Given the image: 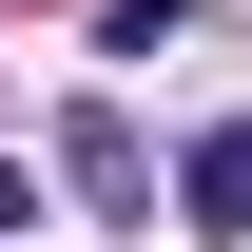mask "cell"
Returning <instances> with one entry per match:
<instances>
[{"mask_svg":"<svg viewBox=\"0 0 252 252\" xmlns=\"http://www.w3.org/2000/svg\"><path fill=\"white\" fill-rule=\"evenodd\" d=\"M59 175L117 214V194H156V156H136V117H59Z\"/></svg>","mask_w":252,"mask_h":252,"instance_id":"1","label":"cell"},{"mask_svg":"<svg viewBox=\"0 0 252 252\" xmlns=\"http://www.w3.org/2000/svg\"><path fill=\"white\" fill-rule=\"evenodd\" d=\"M175 194H194V233H252V136H194Z\"/></svg>","mask_w":252,"mask_h":252,"instance_id":"2","label":"cell"},{"mask_svg":"<svg viewBox=\"0 0 252 252\" xmlns=\"http://www.w3.org/2000/svg\"><path fill=\"white\" fill-rule=\"evenodd\" d=\"M175 20H194V0H97V39H117V59H156Z\"/></svg>","mask_w":252,"mask_h":252,"instance_id":"3","label":"cell"},{"mask_svg":"<svg viewBox=\"0 0 252 252\" xmlns=\"http://www.w3.org/2000/svg\"><path fill=\"white\" fill-rule=\"evenodd\" d=\"M0 233H39V175H20V156H0Z\"/></svg>","mask_w":252,"mask_h":252,"instance_id":"4","label":"cell"}]
</instances>
